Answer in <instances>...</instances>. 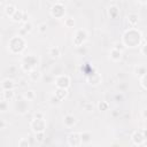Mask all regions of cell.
I'll list each match as a JSON object with an SVG mask.
<instances>
[{"mask_svg":"<svg viewBox=\"0 0 147 147\" xmlns=\"http://www.w3.org/2000/svg\"><path fill=\"white\" fill-rule=\"evenodd\" d=\"M15 108H16V111L20 113V114H25L28 111V101L22 99L20 101L16 102L15 105Z\"/></svg>","mask_w":147,"mask_h":147,"instance_id":"cell-14","label":"cell"},{"mask_svg":"<svg viewBox=\"0 0 147 147\" xmlns=\"http://www.w3.org/2000/svg\"><path fill=\"white\" fill-rule=\"evenodd\" d=\"M22 16H23V10L17 9V10H16V11L13 14V16L10 17V20H11L13 22L20 23V22H22Z\"/></svg>","mask_w":147,"mask_h":147,"instance_id":"cell-26","label":"cell"},{"mask_svg":"<svg viewBox=\"0 0 147 147\" xmlns=\"http://www.w3.org/2000/svg\"><path fill=\"white\" fill-rule=\"evenodd\" d=\"M53 95H54L60 102H62V101L68 96V90H64V88H55Z\"/></svg>","mask_w":147,"mask_h":147,"instance_id":"cell-15","label":"cell"},{"mask_svg":"<svg viewBox=\"0 0 147 147\" xmlns=\"http://www.w3.org/2000/svg\"><path fill=\"white\" fill-rule=\"evenodd\" d=\"M30 127L33 133H39V132H45L46 129V121L45 119H36L32 118L30 122Z\"/></svg>","mask_w":147,"mask_h":147,"instance_id":"cell-8","label":"cell"},{"mask_svg":"<svg viewBox=\"0 0 147 147\" xmlns=\"http://www.w3.org/2000/svg\"><path fill=\"white\" fill-rule=\"evenodd\" d=\"M86 80H87V83H88L90 85H92V86H98V85L101 83L102 77H101V75H100L98 71H92L90 75L86 76Z\"/></svg>","mask_w":147,"mask_h":147,"instance_id":"cell-10","label":"cell"},{"mask_svg":"<svg viewBox=\"0 0 147 147\" xmlns=\"http://www.w3.org/2000/svg\"><path fill=\"white\" fill-rule=\"evenodd\" d=\"M49 103H51V105H53V106H59L61 102H60V101H59V100H57V99L52 94V95H51V98H49Z\"/></svg>","mask_w":147,"mask_h":147,"instance_id":"cell-37","label":"cell"},{"mask_svg":"<svg viewBox=\"0 0 147 147\" xmlns=\"http://www.w3.org/2000/svg\"><path fill=\"white\" fill-rule=\"evenodd\" d=\"M26 48V41L21 36L13 37L8 42V51L11 54H21Z\"/></svg>","mask_w":147,"mask_h":147,"instance_id":"cell-2","label":"cell"},{"mask_svg":"<svg viewBox=\"0 0 147 147\" xmlns=\"http://www.w3.org/2000/svg\"><path fill=\"white\" fill-rule=\"evenodd\" d=\"M67 142L70 147H79L82 145L80 142V136L79 132H71L67 136Z\"/></svg>","mask_w":147,"mask_h":147,"instance_id":"cell-9","label":"cell"},{"mask_svg":"<svg viewBox=\"0 0 147 147\" xmlns=\"http://www.w3.org/2000/svg\"><path fill=\"white\" fill-rule=\"evenodd\" d=\"M108 15H109V17L111 20H116L119 16V8L117 6H115V5L110 6L108 8Z\"/></svg>","mask_w":147,"mask_h":147,"instance_id":"cell-19","label":"cell"},{"mask_svg":"<svg viewBox=\"0 0 147 147\" xmlns=\"http://www.w3.org/2000/svg\"><path fill=\"white\" fill-rule=\"evenodd\" d=\"M139 84H140V86H141V88H142L144 91L147 90V86H146V76L139 78Z\"/></svg>","mask_w":147,"mask_h":147,"instance_id":"cell-36","label":"cell"},{"mask_svg":"<svg viewBox=\"0 0 147 147\" xmlns=\"http://www.w3.org/2000/svg\"><path fill=\"white\" fill-rule=\"evenodd\" d=\"M55 86L56 88H64L68 90L70 87V77L68 75H59L55 77Z\"/></svg>","mask_w":147,"mask_h":147,"instance_id":"cell-7","label":"cell"},{"mask_svg":"<svg viewBox=\"0 0 147 147\" xmlns=\"http://www.w3.org/2000/svg\"><path fill=\"white\" fill-rule=\"evenodd\" d=\"M7 126H8L7 121L3 119V118H0V131H1V130H5Z\"/></svg>","mask_w":147,"mask_h":147,"instance_id":"cell-39","label":"cell"},{"mask_svg":"<svg viewBox=\"0 0 147 147\" xmlns=\"http://www.w3.org/2000/svg\"><path fill=\"white\" fill-rule=\"evenodd\" d=\"M76 123H77V119L72 114H65L63 116V124H64L65 127L71 129L76 125Z\"/></svg>","mask_w":147,"mask_h":147,"instance_id":"cell-12","label":"cell"},{"mask_svg":"<svg viewBox=\"0 0 147 147\" xmlns=\"http://www.w3.org/2000/svg\"><path fill=\"white\" fill-rule=\"evenodd\" d=\"M8 107H9L8 102L1 99V100H0V113H6V111L8 110Z\"/></svg>","mask_w":147,"mask_h":147,"instance_id":"cell-33","label":"cell"},{"mask_svg":"<svg viewBox=\"0 0 147 147\" xmlns=\"http://www.w3.org/2000/svg\"><path fill=\"white\" fill-rule=\"evenodd\" d=\"M48 55L52 59H59L61 56V48L57 46H51L48 48Z\"/></svg>","mask_w":147,"mask_h":147,"instance_id":"cell-17","label":"cell"},{"mask_svg":"<svg viewBox=\"0 0 147 147\" xmlns=\"http://www.w3.org/2000/svg\"><path fill=\"white\" fill-rule=\"evenodd\" d=\"M33 118H36V119H45V115H44L42 111H36L33 114Z\"/></svg>","mask_w":147,"mask_h":147,"instance_id":"cell-38","label":"cell"},{"mask_svg":"<svg viewBox=\"0 0 147 147\" xmlns=\"http://www.w3.org/2000/svg\"><path fill=\"white\" fill-rule=\"evenodd\" d=\"M15 98V91L14 90H7V91H2V100L5 101H11Z\"/></svg>","mask_w":147,"mask_h":147,"instance_id":"cell-23","label":"cell"},{"mask_svg":"<svg viewBox=\"0 0 147 147\" xmlns=\"http://www.w3.org/2000/svg\"><path fill=\"white\" fill-rule=\"evenodd\" d=\"M63 24H64V26H65V28L71 29V28H74V26H75V20H74L72 17H67V18H64Z\"/></svg>","mask_w":147,"mask_h":147,"instance_id":"cell-29","label":"cell"},{"mask_svg":"<svg viewBox=\"0 0 147 147\" xmlns=\"http://www.w3.org/2000/svg\"><path fill=\"white\" fill-rule=\"evenodd\" d=\"M22 22H23V24H24V23H26V22H29V14H28V11H25V10H23Z\"/></svg>","mask_w":147,"mask_h":147,"instance_id":"cell-40","label":"cell"},{"mask_svg":"<svg viewBox=\"0 0 147 147\" xmlns=\"http://www.w3.org/2000/svg\"><path fill=\"white\" fill-rule=\"evenodd\" d=\"M142 116H144V118H146V110L145 109L142 110Z\"/></svg>","mask_w":147,"mask_h":147,"instance_id":"cell-42","label":"cell"},{"mask_svg":"<svg viewBox=\"0 0 147 147\" xmlns=\"http://www.w3.org/2000/svg\"><path fill=\"white\" fill-rule=\"evenodd\" d=\"M109 108H110V105L108 101H99L98 102V109L100 111H107V110H109Z\"/></svg>","mask_w":147,"mask_h":147,"instance_id":"cell-27","label":"cell"},{"mask_svg":"<svg viewBox=\"0 0 147 147\" xmlns=\"http://www.w3.org/2000/svg\"><path fill=\"white\" fill-rule=\"evenodd\" d=\"M28 77H29V79H30L31 82L36 83V82L40 80V78H41V72H40L38 69H34V70H32V71H30V72L28 74Z\"/></svg>","mask_w":147,"mask_h":147,"instance_id":"cell-20","label":"cell"},{"mask_svg":"<svg viewBox=\"0 0 147 147\" xmlns=\"http://www.w3.org/2000/svg\"><path fill=\"white\" fill-rule=\"evenodd\" d=\"M49 13H51V15L54 18H57V20L63 18L64 15H65V6H64V2L63 1H55L52 5V7H51Z\"/></svg>","mask_w":147,"mask_h":147,"instance_id":"cell-4","label":"cell"},{"mask_svg":"<svg viewBox=\"0 0 147 147\" xmlns=\"http://www.w3.org/2000/svg\"><path fill=\"white\" fill-rule=\"evenodd\" d=\"M123 99H124V96H123L122 93H118V94L115 95V100H116V101H122Z\"/></svg>","mask_w":147,"mask_h":147,"instance_id":"cell-41","label":"cell"},{"mask_svg":"<svg viewBox=\"0 0 147 147\" xmlns=\"http://www.w3.org/2000/svg\"><path fill=\"white\" fill-rule=\"evenodd\" d=\"M79 136H80V142L82 144H90L92 141V132H90V131L79 132Z\"/></svg>","mask_w":147,"mask_h":147,"instance_id":"cell-18","label":"cell"},{"mask_svg":"<svg viewBox=\"0 0 147 147\" xmlns=\"http://www.w3.org/2000/svg\"><path fill=\"white\" fill-rule=\"evenodd\" d=\"M17 147H30V141L28 138H21L17 142Z\"/></svg>","mask_w":147,"mask_h":147,"instance_id":"cell-30","label":"cell"},{"mask_svg":"<svg viewBox=\"0 0 147 147\" xmlns=\"http://www.w3.org/2000/svg\"><path fill=\"white\" fill-rule=\"evenodd\" d=\"M142 34L137 29H129L123 33L122 42L125 47H139V45L142 41Z\"/></svg>","mask_w":147,"mask_h":147,"instance_id":"cell-1","label":"cell"},{"mask_svg":"<svg viewBox=\"0 0 147 147\" xmlns=\"http://www.w3.org/2000/svg\"><path fill=\"white\" fill-rule=\"evenodd\" d=\"M32 28H33V26H32V23H30V22L24 23V24L22 25L21 30H20V32H21V37H23V36L30 33V32L32 31Z\"/></svg>","mask_w":147,"mask_h":147,"instance_id":"cell-24","label":"cell"},{"mask_svg":"<svg viewBox=\"0 0 147 147\" xmlns=\"http://www.w3.org/2000/svg\"><path fill=\"white\" fill-rule=\"evenodd\" d=\"M113 48H115L116 51H119L121 53H123V52L125 51V48H126V47L123 45V42H122V41H116V42L114 44V47H113Z\"/></svg>","mask_w":147,"mask_h":147,"instance_id":"cell-31","label":"cell"},{"mask_svg":"<svg viewBox=\"0 0 147 147\" xmlns=\"http://www.w3.org/2000/svg\"><path fill=\"white\" fill-rule=\"evenodd\" d=\"M109 59L114 62H118L122 59V53L119 51H116L115 48H111L109 52Z\"/></svg>","mask_w":147,"mask_h":147,"instance_id":"cell-21","label":"cell"},{"mask_svg":"<svg viewBox=\"0 0 147 147\" xmlns=\"http://www.w3.org/2000/svg\"><path fill=\"white\" fill-rule=\"evenodd\" d=\"M36 98H37V93H36L34 90H26V91L23 93V99L26 100L28 102H29V101H33Z\"/></svg>","mask_w":147,"mask_h":147,"instance_id":"cell-22","label":"cell"},{"mask_svg":"<svg viewBox=\"0 0 147 147\" xmlns=\"http://www.w3.org/2000/svg\"><path fill=\"white\" fill-rule=\"evenodd\" d=\"M146 40L145 39H142V41H141V44L139 45V52L141 53V55H144V56H146Z\"/></svg>","mask_w":147,"mask_h":147,"instance_id":"cell-35","label":"cell"},{"mask_svg":"<svg viewBox=\"0 0 147 147\" xmlns=\"http://www.w3.org/2000/svg\"><path fill=\"white\" fill-rule=\"evenodd\" d=\"M39 63V60L38 57L34 55V54H29V55H25L22 61H21V68L24 72H30L34 69H37V65Z\"/></svg>","mask_w":147,"mask_h":147,"instance_id":"cell-3","label":"cell"},{"mask_svg":"<svg viewBox=\"0 0 147 147\" xmlns=\"http://www.w3.org/2000/svg\"><path fill=\"white\" fill-rule=\"evenodd\" d=\"M37 30H38V32H39L40 34H44V33H46V31H47V24H46L45 22L40 23V24L37 26Z\"/></svg>","mask_w":147,"mask_h":147,"instance_id":"cell-32","label":"cell"},{"mask_svg":"<svg viewBox=\"0 0 147 147\" xmlns=\"http://www.w3.org/2000/svg\"><path fill=\"white\" fill-rule=\"evenodd\" d=\"M131 141L136 146H145V144H146V131H145V129L136 130L131 134Z\"/></svg>","mask_w":147,"mask_h":147,"instance_id":"cell-6","label":"cell"},{"mask_svg":"<svg viewBox=\"0 0 147 147\" xmlns=\"http://www.w3.org/2000/svg\"><path fill=\"white\" fill-rule=\"evenodd\" d=\"M126 21H127V24H129L130 29H136V26L138 25V22H139V14L134 13V11L127 14Z\"/></svg>","mask_w":147,"mask_h":147,"instance_id":"cell-11","label":"cell"},{"mask_svg":"<svg viewBox=\"0 0 147 147\" xmlns=\"http://www.w3.org/2000/svg\"><path fill=\"white\" fill-rule=\"evenodd\" d=\"M1 88L2 91H7V90H14L15 88V82L10 78H6L2 80L1 83Z\"/></svg>","mask_w":147,"mask_h":147,"instance_id":"cell-16","label":"cell"},{"mask_svg":"<svg viewBox=\"0 0 147 147\" xmlns=\"http://www.w3.org/2000/svg\"><path fill=\"white\" fill-rule=\"evenodd\" d=\"M87 37H88V34H87V31L86 30H84V29L76 30L75 33H74V37H72V44H74V46L75 47H82L86 42Z\"/></svg>","mask_w":147,"mask_h":147,"instance_id":"cell-5","label":"cell"},{"mask_svg":"<svg viewBox=\"0 0 147 147\" xmlns=\"http://www.w3.org/2000/svg\"><path fill=\"white\" fill-rule=\"evenodd\" d=\"M133 74H134V76L138 79L141 78V77H144V76H146V74H147L146 65L145 64H138V65H136L134 69H133Z\"/></svg>","mask_w":147,"mask_h":147,"instance_id":"cell-13","label":"cell"},{"mask_svg":"<svg viewBox=\"0 0 147 147\" xmlns=\"http://www.w3.org/2000/svg\"><path fill=\"white\" fill-rule=\"evenodd\" d=\"M82 107L84 108V110H85L86 113H91V111H93V109H94V105H93L92 101H85V102H83V103H82Z\"/></svg>","mask_w":147,"mask_h":147,"instance_id":"cell-28","label":"cell"},{"mask_svg":"<svg viewBox=\"0 0 147 147\" xmlns=\"http://www.w3.org/2000/svg\"><path fill=\"white\" fill-rule=\"evenodd\" d=\"M34 140L37 142H42L45 140V132H39V133H34Z\"/></svg>","mask_w":147,"mask_h":147,"instance_id":"cell-34","label":"cell"},{"mask_svg":"<svg viewBox=\"0 0 147 147\" xmlns=\"http://www.w3.org/2000/svg\"><path fill=\"white\" fill-rule=\"evenodd\" d=\"M16 10H17V8H16V6H15L14 3H7L6 7H5V14H6L7 16H9V17H11L13 14H14Z\"/></svg>","mask_w":147,"mask_h":147,"instance_id":"cell-25","label":"cell"}]
</instances>
